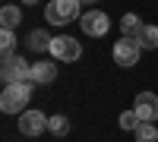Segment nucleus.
<instances>
[{
	"label": "nucleus",
	"instance_id": "nucleus-1",
	"mask_svg": "<svg viewBox=\"0 0 158 142\" xmlns=\"http://www.w3.org/2000/svg\"><path fill=\"white\" fill-rule=\"evenodd\" d=\"M29 101H32V82H13V85H3L0 111L3 114H25Z\"/></svg>",
	"mask_w": 158,
	"mask_h": 142
},
{
	"label": "nucleus",
	"instance_id": "nucleus-2",
	"mask_svg": "<svg viewBox=\"0 0 158 142\" xmlns=\"http://www.w3.org/2000/svg\"><path fill=\"white\" fill-rule=\"evenodd\" d=\"M79 0H51L44 6V19L48 25H67V22H76L82 19V13H79Z\"/></svg>",
	"mask_w": 158,
	"mask_h": 142
},
{
	"label": "nucleus",
	"instance_id": "nucleus-3",
	"mask_svg": "<svg viewBox=\"0 0 158 142\" xmlns=\"http://www.w3.org/2000/svg\"><path fill=\"white\" fill-rule=\"evenodd\" d=\"M0 79H3V85H13V82H32V63L25 60L22 54H16V57L3 60Z\"/></svg>",
	"mask_w": 158,
	"mask_h": 142
},
{
	"label": "nucleus",
	"instance_id": "nucleus-4",
	"mask_svg": "<svg viewBox=\"0 0 158 142\" xmlns=\"http://www.w3.org/2000/svg\"><path fill=\"white\" fill-rule=\"evenodd\" d=\"M139 54H142L139 38H120V41L114 44V63L117 67H136Z\"/></svg>",
	"mask_w": 158,
	"mask_h": 142
},
{
	"label": "nucleus",
	"instance_id": "nucleus-5",
	"mask_svg": "<svg viewBox=\"0 0 158 142\" xmlns=\"http://www.w3.org/2000/svg\"><path fill=\"white\" fill-rule=\"evenodd\" d=\"M51 54H54V60L73 63V60L82 57V47H79V41L70 38V35H54V41H51Z\"/></svg>",
	"mask_w": 158,
	"mask_h": 142
},
{
	"label": "nucleus",
	"instance_id": "nucleus-6",
	"mask_svg": "<svg viewBox=\"0 0 158 142\" xmlns=\"http://www.w3.org/2000/svg\"><path fill=\"white\" fill-rule=\"evenodd\" d=\"M79 25H82V32H85V35H92V38H101V35H108V29H111V19H108V13H101V10H89V13H82Z\"/></svg>",
	"mask_w": 158,
	"mask_h": 142
},
{
	"label": "nucleus",
	"instance_id": "nucleus-7",
	"mask_svg": "<svg viewBox=\"0 0 158 142\" xmlns=\"http://www.w3.org/2000/svg\"><path fill=\"white\" fill-rule=\"evenodd\" d=\"M48 130V117L41 111H25V114H19V133L22 136H41Z\"/></svg>",
	"mask_w": 158,
	"mask_h": 142
},
{
	"label": "nucleus",
	"instance_id": "nucleus-8",
	"mask_svg": "<svg viewBox=\"0 0 158 142\" xmlns=\"http://www.w3.org/2000/svg\"><path fill=\"white\" fill-rule=\"evenodd\" d=\"M133 111L139 114V120L155 123V120H158V95H152V92H139V95H136Z\"/></svg>",
	"mask_w": 158,
	"mask_h": 142
},
{
	"label": "nucleus",
	"instance_id": "nucleus-9",
	"mask_svg": "<svg viewBox=\"0 0 158 142\" xmlns=\"http://www.w3.org/2000/svg\"><path fill=\"white\" fill-rule=\"evenodd\" d=\"M57 79V67L51 60H41V63H32V82L38 85H48V82H54Z\"/></svg>",
	"mask_w": 158,
	"mask_h": 142
},
{
	"label": "nucleus",
	"instance_id": "nucleus-10",
	"mask_svg": "<svg viewBox=\"0 0 158 142\" xmlns=\"http://www.w3.org/2000/svg\"><path fill=\"white\" fill-rule=\"evenodd\" d=\"M142 29H146V22H142L136 13H127V16L120 19V32H123V38H139Z\"/></svg>",
	"mask_w": 158,
	"mask_h": 142
},
{
	"label": "nucleus",
	"instance_id": "nucleus-11",
	"mask_svg": "<svg viewBox=\"0 0 158 142\" xmlns=\"http://www.w3.org/2000/svg\"><path fill=\"white\" fill-rule=\"evenodd\" d=\"M51 41H54V38H51L44 29L29 32V47H32V51H51Z\"/></svg>",
	"mask_w": 158,
	"mask_h": 142
},
{
	"label": "nucleus",
	"instance_id": "nucleus-12",
	"mask_svg": "<svg viewBox=\"0 0 158 142\" xmlns=\"http://www.w3.org/2000/svg\"><path fill=\"white\" fill-rule=\"evenodd\" d=\"M0 54H3V60L16 57V35H13V29L0 32Z\"/></svg>",
	"mask_w": 158,
	"mask_h": 142
},
{
	"label": "nucleus",
	"instance_id": "nucleus-13",
	"mask_svg": "<svg viewBox=\"0 0 158 142\" xmlns=\"http://www.w3.org/2000/svg\"><path fill=\"white\" fill-rule=\"evenodd\" d=\"M22 22V13H19V6H3L0 10V25H3V29H16V25Z\"/></svg>",
	"mask_w": 158,
	"mask_h": 142
},
{
	"label": "nucleus",
	"instance_id": "nucleus-14",
	"mask_svg": "<svg viewBox=\"0 0 158 142\" xmlns=\"http://www.w3.org/2000/svg\"><path fill=\"white\" fill-rule=\"evenodd\" d=\"M133 136H136V142H158V130H155V123H146V120H142L136 130H133Z\"/></svg>",
	"mask_w": 158,
	"mask_h": 142
},
{
	"label": "nucleus",
	"instance_id": "nucleus-15",
	"mask_svg": "<svg viewBox=\"0 0 158 142\" xmlns=\"http://www.w3.org/2000/svg\"><path fill=\"white\" fill-rule=\"evenodd\" d=\"M48 130L54 136H67L70 133V120L63 117V114H54V117H48Z\"/></svg>",
	"mask_w": 158,
	"mask_h": 142
},
{
	"label": "nucleus",
	"instance_id": "nucleus-16",
	"mask_svg": "<svg viewBox=\"0 0 158 142\" xmlns=\"http://www.w3.org/2000/svg\"><path fill=\"white\" fill-rule=\"evenodd\" d=\"M139 44L146 47V51H155V47H158V25H146V29H142Z\"/></svg>",
	"mask_w": 158,
	"mask_h": 142
},
{
	"label": "nucleus",
	"instance_id": "nucleus-17",
	"mask_svg": "<svg viewBox=\"0 0 158 142\" xmlns=\"http://www.w3.org/2000/svg\"><path fill=\"white\" fill-rule=\"evenodd\" d=\"M117 123H120V130H136V126H139L142 120H139V114H136V111H123Z\"/></svg>",
	"mask_w": 158,
	"mask_h": 142
},
{
	"label": "nucleus",
	"instance_id": "nucleus-18",
	"mask_svg": "<svg viewBox=\"0 0 158 142\" xmlns=\"http://www.w3.org/2000/svg\"><path fill=\"white\" fill-rule=\"evenodd\" d=\"M22 3H25V6H35V3H38V0H22Z\"/></svg>",
	"mask_w": 158,
	"mask_h": 142
},
{
	"label": "nucleus",
	"instance_id": "nucleus-19",
	"mask_svg": "<svg viewBox=\"0 0 158 142\" xmlns=\"http://www.w3.org/2000/svg\"><path fill=\"white\" fill-rule=\"evenodd\" d=\"M79 3H98V0H79Z\"/></svg>",
	"mask_w": 158,
	"mask_h": 142
}]
</instances>
